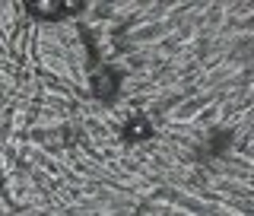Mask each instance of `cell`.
<instances>
[{
    "instance_id": "cell-3",
    "label": "cell",
    "mask_w": 254,
    "mask_h": 216,
    "mask_svg": "<svg viewBox=\"0 0 254 216\" xmlns=\"http://www.w3.org/2000/svg\"><path fill=\"white\" fill-rule=\"evenodd\" d=\"M115 86H118V73H108V70H105V73H102L99 79H95V92L105 95V99H108L111 92H115Z\"/></svg>"
},
{
    "instance_id": "cell-1",
    "label": "cell",
    "mask_w": 254,
    "mask_h": 216,
    "mask_svg": "<svg viewBox=\"0 0 254 216\" xmlns=\"http://www.w3.org/2000/svg\"><path fill=\"white\" fill-rule=\"evenodd\" d=\"M79 0H38V3H29L26 10L42 16V19H51V16H61L64 10H79Z\"/></svg>"
},
{
    "instance_id": "cell-2",
    "label": "cell",
    "mask_w": 254,
    "mask_h": 216,
    "mask_svg": "<svg viewBox=\"0 0 254 216\" xmlns=\"http://www.w3.org/2000/svg\"><path fill=\"white\" fill-rule=\"evenodd\" d=\"M149 134H153V127H149V121H146L143 115H137L130 124L124 127V137H127V140H146Z\"/></svg>"
}]
</instances>
